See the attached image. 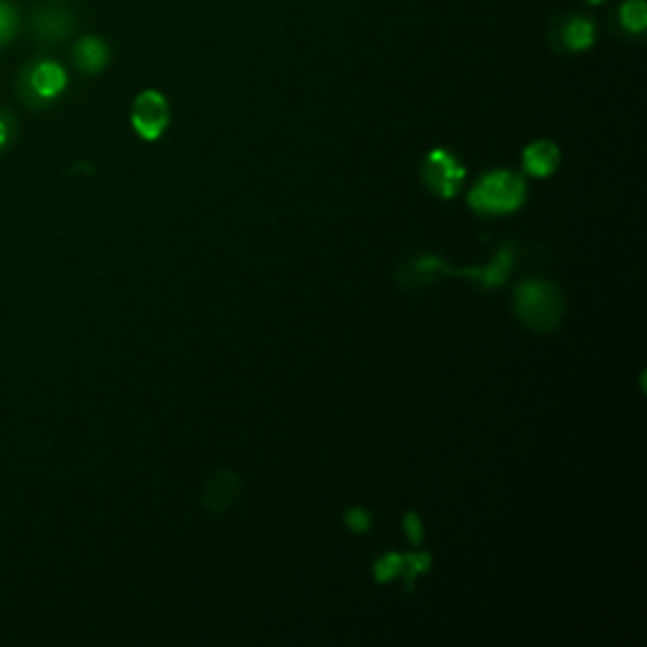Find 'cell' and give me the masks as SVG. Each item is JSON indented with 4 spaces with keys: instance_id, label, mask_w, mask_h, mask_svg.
Returning <instances> with one entry per match:
<instances>
[{
    "instance_id": "cell-3",
    "label": "cell",
    "mask_w": 647,
    "mask_h": 647,
    "mask_svg": "<svg viewBox=\"0 0 647 647\" xmlns=\"http://www.w3.org/2000/svg\"><path fill=\"white\" fill-rule=\"evenodd\" d=\"M527 200V180L511 169H493L468 192V205L479 215H506Z\"/></svg>"
},
{
    "instance_id": "cell-7",
    "label": "cell",
    "mask_w": 647,
    "mask_h": 647,
    "mask_svg": "<svg viewBox=\"0 0 647 647\" xmlns=\"http://www.w3.org/2000/svg\"><path fill=\"white\" fill-rule=\"evenodd\" d=\"M169 125V104L155 89L142 91L132 106V127L144 142H157Z\"/></svg>"
},
{
    "instance_id": "cell-1",
    "label": "cell",
    "mask_w": 647,
    "mask_h": 647,
    "mask_svg": "<svg viewBox=\"0 0 647 647\" xmlns=\"http://www.w3.org/2000/svg\"><path fill=\"white\" fill-rule=\"evenodd\" d=\"M516 264V251L513 243L506 241L500 245L496 258L491 261L489 266H475V268H451L448 261L435 258V256H420L410 261V264L403 266V281L410 287V283H430L435 276H466V279L479 281L485 289H496L508 279L511 268Z\"/></svg>"
},
{
    "instance_id": "cell-12",
    "label": "cell",
    "mask_w": 647,
    "mask_h": 647,
    "mask_svg": "<svg viewBox=\"0 0 647 647\" xmlns=\"http://www.w3.org/2000/svg\"><path fill=\"white\" fill-rule=\"evenodd\" d=\"M620 23L627 34L640 36L647 28V5L645 0H625L620 8Z\"/></svg>"
},
{
    "instance_id": "cell-11",
    "label": "cell",
    "mask_w": 647,
    "mask_h": 647,
    "mask_svg": "<svg viewBox=\"0 0 647 647\" xmlns=\"http://www.w3.org/2000/svg\"><path fill=\"white\" fill-rule=\"evenodd\" d=\"M521 160L531 177H549L557 173L561 152L551 140H536V142H531L527 150H523Z\"/></svg>"
},
{
    "instance_id": "cell-9",
    "label": "cell",
    "mask_w": 647,
    "mask_h": 647,
    "mask_svg": "<svg viewBox=\"0 0 647 647\" xmlns=\"http://www.w3.org/2000/svg\"><path fill=\"white\" fill-rule=\"evenodd\" d=\"M238 496H241V479H238L233 471H218L211 481L205 483L200 500H203L207 511L220 513V511H228V508L238 500Z\"/></svg>"
},
{
    "instance_id": "cell-2",
    "label": "cell",
    "mask_w": 647,
    "mask_h": 647,
    "mask_svg": "<svg viewBox=\"0 0 647 647\" xmlns=\"http://www.w3.org/2000/svg\"><path fill=\"white\" fill-rule=\"evenodd\" d=\"M513 309L529 329L554 331L564 319L567 304L551 281L529 279L513 289Z\"/></svg>"
},
{
    "instance_id": "cell-6",
    "label": "cell",
    "mask_w": 647,
    "mask_h": 647,
    "mask_svg": "<svg viewBox=\"0 0 647 647\" xmlns=\"http://www.w3.org/2000/svg\"><path fill=\"white\" fill-rule=\"evenodd\" d=\"M30 26H34V36L38 41L59 43L72 36L76 15L72 5H66L64 0H46V3L36 5L34 13H30Z\"/></svg>"
},
{
    "instance_id": "cell-19",
    "label": "cell",
    "mask_w": 647,
    "mask_h": 647,
    "mask_svg": "<svg viewBox=\"0 0 647 647\" xmlns=\"http://www.w3.org/2000/svg\"><path fill=\"white\" fill-rule=\"evenodd\" d=\"M589 5H599V3H605V0H587Z\"/></svg>"
},
{
    "instance_id": "cell-14",
    "label": "cell",
    "mask_w": 647,
    "mask_h": 647,
    "mask_svg": "<svg viewBox=\"0 0 647 647\" xmlns=\"http://www.w3.org/2000/svg\"><path fill=\"white\" fill-rule=\"evenodd\" d=\"M430 564H433V557L426 551H415V554H405V567H403V580L407 592H413L415 587V576L428 574Z\"/></svg>"
},
{
    "instance_id": "cell-16",
    "label": "cell",
    "mask_w": 647,
    "mask_h": 647,
    "mask_svg": "<svg viewBox=\"0 0 647 647\" xmlns=\"http://www.w3.org/2000/svg\"><path fill=\"white\" fill-rule=\"evenodd\" d=\"M344 523L350 527V531H354V534H367L369 523H372V516H369V511H365V508L354 506L344 513Z\"/></svg>"
},
{
    "instance_id": "cell-15",
    "label": "cell",
    "mask_w": 647,
    "mask_h": 647,
    "mask_svg": "<svg viewBox=\"0 0 647 647\" xmlns=\"http://www.w3.org/2000/svg\"><path fill=\"white\" fill-rule=\"evenodd\" d=\"M18 34V13L8 0H0V49L8 46Z\"/></svg>"
},
{
    "instance_id": "cell-10",
    "label": "cell",
    "mask_w": 647,
    "mask_h": 647,
    "mask_svg": "<svg viewBox=\"0 0 647 647\" xmlns=\"http://www.w3.org/2000/svg\"><path fill=\"white\" fill-rule=\"evenodd\" d=\"M74 66L84 74H102L112 61V49L106 46V41L97 36H84L76 41L74 51H72Z\"/></svg>"
},
{
    "instance_id": "cell-18",
    "label": "cell",
    "mask_w": 647,
    "mask_h": 647,
    "mask_svg": "<svg viewBox=\"0 0 647 647\" xmlns=\"http://www.w3.org/2000/svg\"><path fill=\"white\" fill-rule=\"evenodd\" d=\"M15 137V117L11 112L0 110V150H5Z\"/></svg>"
},
{
    "instance_id": "cell-13",
    "label": "cell",
    "mask_w": 647,
    "mask_h": 647,
    "mask_svg": "<svg viewBox=\"0 0 647 647\" xmlns=\"http://www.w3.org/2000/svg\"><path fill=\"white\" fill-rule=\"evenodd\" d=\"M403 567H405V554H384L375 561V582L377 584H384V582H392L397 580V576H403Z\"/></svg>"
},
{
    "instance_id": "cell-5",
    "label": "cell",
    "mask_w": 647,
    "mask_h": 647,
    "mask_svg": "<svg viewBox=\"0 0 647 647\" xmlns=\"http://www.w3.org/2000/svg\"><path fill=\"white\" fill-rule=\"evenodd\" d=\"M422 180L437 198L453 200L464 188L466 167L448 150H433L422 162Z\"/></svg>"
},
{
    "instance_id": "cell-8",
    "label": "cell",
    "mask_w": 647,
    "mask_h": 647,
    "mask_svg": "<svg viewBox=\"0 0 647 647\" xmlns=\"http://www.w3.org/2000/svg\"><path fill=\"white\" fill-rule=\"evenodd\" d=\"M597 41V28L595 23L584 15H561L557 26L551 30V43L557 46L559 51L569 53H582L589 51Z\"/></svg>"
},
{
    "instance_id": "cell-4",
    "label": "cell",
    "mask_w": 647,
    "mask_h": 647,
    "mask_svg": "<svg viewBox=\"0 0 647 647\" xmlns=\"http://www.w3.org/2000/svg\"><path fill=\"white\" fill-rule=\"evenodd\" d=\"M66 84H68V76L64 72V66L51 59H38L18 74L15 89H18L21 102L28 104L30 110H46V106H51L61 94H64Z\"/></svg>"
},
{
    "instance_id": "cell-17",
    "label": "cell",
    "mask_w": 647,
    "mask_h": 647,
    "mask_svg": "<svg viewBox=\"0 0 647 647\" xmlns=\"http://www.w3.org/2000/svg\"><path fill=\"white\" fill-rule=\"evenodd\" d=\"M403 531L407 534V538H410V544H415V546L422 544V538H426V527H422L420 513H415V511L405 513Z\"/></svg>"
}]
</instances>
